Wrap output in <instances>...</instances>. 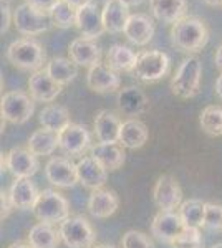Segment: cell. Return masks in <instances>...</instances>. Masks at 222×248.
<instances>
[{"label":"cell","mask_w":222,"mask_h":248,"mask_svg":"<svg viewBox=\"0 0 222 248\" xmlns=\"http://www.w3.org/2000/svg\"><path fill=\"white\" fill-rule=\"evenodd\" d=\"M171 43L184 53H197L207 45L209 30L204 20L186 15L171 27Z\"/></svg>","instance_id":"obj_1"},{"label":"cell","mask_w":222,"mask_h":248,"mask_svg":"<svg viewBox=\"0 0 222 248\" xmlns=\"http://www.w3.org/2000/svg\"><path fill=\"white\" fill-rule=\"evenodd\" d=\"M7 60L15 68L25 71H40L47 62V53L42 43L35 38L25 37L12 42L7 48Z\"/></svg>","instance_id":"obj_2"},{"label":"cell","mask_w":222,"mask_h":248,"mask_svg":"<svg viewBox=\"0 0 222 248\" xmlns=\"http://www.w3.org/2000/svg\"><path fill=\"white\" fill-rule=\"evenodd\" d=\"M201 75H203V63H201L199 57L189 55L181 63L179 70L171 79L172 94L181 99L194 98L201 88Z\"/></svg>","instance_id":"obj_3"},{"label":"cell","mask_w":222,"mask_h":248,"mask_svg":"<svg viewBox=\"0 0 222 248\" xmlns=\"http://www.w3.org/2000/svg\"><path fill=\"white\" fill-rule=\"evenodd\" d=\"M34 214L38 222L43 223H62L70 217V205L62 194L53 189H45L40 192L38 201L34 207Z\"/></svg>","instance_id":"obj_4"},{"label":"cell","mask_w":222,"mask_h":248,"mask_svg":"<svg viewBox=\"0 0 222 248\" xmlns=\"http://www.w3.org/2000/svg\"><path fill=\"white\" fill-rule=\"evenodd\" d=\"M60 237L62 242L70 248H93L96 233L91 223L85 217H68L60 223Z\"/></svg>","instance_id":"obj_5"},{"label":"cell","mask_w":222,"mask_h":248,"mask_svg":"<svg viewBox=\"0 0 222 248\" xmlns=\"http://www.w3.org/2000/svg\"><path fill=\"white\" fill-rule=\"evenodd\" d=\"M51 15L34 9L28 3H22L14 10V25L18 33L25 37H37L50 29Z\"/></svg>","instance_id":"obj_6"},{"label":"cell","mask_w":222,"mask_h":248,"mask_svg":"<svg viewBox=\"0 0 222 248\" xmlns=\"http://www.w3.org/2000/svg\"><path fill=\"white\" fill-rule=\"evenodd\" d=\"M3 121L12 124H23L32 118L35 111V103L30 94L23 91H7L2 96V105H0Z\"/></svg>","instance_id":"obj_7"},{"label":"cell","mask_w":222,"mask_h":248,"mask_svg":"<svg viewBox=\"0 0 222 248\" xmlns=\"http://www.w3.org/2000/svg\"><path fill=\"white\" fill-rule=\"evenodd\" d=\"M169 70V57L164 51L149 50L138 55V63L135 66V77L144 83H154L161 79Z\"/></svg>","instance_id":"obj_8"},{"label":"cell","mask_w":222,"mask_h":248,"mask_svg":"<svg viewBox=\"0 0 222 248\" xmlns=\"http://www.w3.org/2000/svg\"><path fill=\"white\" fill-rule=\"evenodd\" d=\"M186 225L176 210H159L151 222V235L161 243L172 245L176 238L184 232Z\"/></svg>","instance_id":"obj_9"},{"label":"cell","mask_w":222,"mask_h":248,"mask_svg":"<svg viewBox=\"0 0 222 248\" xmlns=\"http://www.w3.org/2000/svg\"><path fill=\"white\" fill-rule=\"evenodd\" d=\"M3 164L15 179H30L40 167L38 157L28 147H14L2 157V166Z\"/></svg>","instance_id":"obj_10"},{"label":"cell","mask_w":222,"mask_h":248,"mask_svg":"<svg viewBox=\"0 0 222 248\" xmlns=\"http://www.w3.org/2000/svg\"><path fill=\"white\" fill-rule=\"evenodd\" d=\"M91 136L86 126L70 123L58 133V149L67 155H80L90 147Z\"/></svg>","instance_id":"obj_11"},{"label":"cell","mask_w":222,"mask_h":248,"mask_svg":"<svg viewBox=\"0 0 222 248\" xmlns=\"http://www.w3.org/2000/svg\"><path fill=\"white\" fill-rule=\"evenodd\" d=\"M153 199L159 210L179 209L183 203V190L179 187V182L172 175H161L153 189Z\"/></svg>","instance_id":"obj_12"},{"label":"cell","mask_w":222,"mask_h":248,"mask_svg":"<svg viewBox=\"0 0 222 248\" xmlns=\"http://www.w3.org/2000/svg\"><path fill=\"white\" fill-rule=\"evenodd\" d=\"M47 181L62 189H70L78 184V172L76 164L67 157H53L45 166Z\"/></svg>","instance_id":"obj_13"},{"label":"cell","mask_w":222,"mask_h":248,"mask_svg":"<svg viewBox=\"0 0 222 248\" xmlns=\"http://www.w3.org/2000/svg\"><path fill=\"white\" fill-rule=\"evenodd\" d=\"M116 105H118L121 113L128 116V119H138V116L148 111L149 99L144 94V91L139 90L138 86H126L118 91Z\"/></svg>","instance_id":"obj_14"},{"label":"cell","mask_w":222,"mask_h":248,"mask_svg":"<svg viewBox=\"0 0 222 248\" xmlns=\"http://www.w3.org/2000/svg\"><path fill=\"white\" fill-rule=\"evenodd\" d=\"M86 83L91 91L104 94V93H111V91L118 90L121 85V78H120L118 71L111 70L106 63L100 62L98 65L88 68Z\"/></svg>","instance_id":"obj_15"},{"label":"cell","mask_w":222,"mask_h":248,"mask_svg":"<svg viewBox=\"0 0 222 248\" xmlns=\"http://www.w3.org/2000/svg\"><path fill=\"white\" fill-rule=\"evenodd\" d=\"M62 85L55 81L45 70L35 71L30 78H28V93L34 98V101L40 103H51L58 98L62 93Z\"/></svg>","instance_id":"obj_16"},{"label":"cell","mask_w":222,"mask_h":248,"mask_svg":"<svg viewBox=\"0 0 222 248\" xmlns=\"http://www.w3.org/2000/svg\"><path fill=\"white\" fill-rule=\"evenodd\" d=\"M76 29L85 38H98L104 33L103 15L98 10V5L95 2H90L78 9V20H76Z\"/></svg>","instance_id":"obj_17"},{"label":"cell","mask_w":222,"mask_h":248,"mask_svg":"<svg viewBox=\"0 0 222 248\" xmlns=\"http://www.w3.org/2000/svg\"><path fill=\"white\" fill-rule=\"evenodd\" d=\"M76 172H78V182L91 190L102 189L108 179V170L91 155H86L76 162Z\"/></svg>","instance_id":"obj_18"},{"label":"cell","mask_w":222,"mask_h":248,"mask_svg":"<svg viewBox=\"0 0 222 248\" xmlns=\"http://www.w3.org/2000/svg\"><path fill=\"white\" fill-rule=\"evenodd\" d=\"M68 55H70V60L73 63H76L78 66H86L91 68L100 63V58H102V48L96 45L95 40L91 38H75L73 42L68 46Z\"/></svg>","instance_id":"obj_19"},{"label":"cell","mask_w":222,"mask_h":248,"mask_svg":"<svg viewBox=\"0 0 222 248\" xmlns=\"http://www.w3.org/2000/svg\"><path fill=\"white\" fill-rule=\"evenodd\" d=\"M123 33L131 43L143 46L151 42L154 35V22L146 14H131Z\"/></svg>","instance_id":"obj_20"},{"label":"cell","mask_w":222,"mask_h":248,"mask_svg":"<svg viewBox=\"0 0 222 248\" xmlns=\"http://www.w3.org/2000/svg\"><path fill=\"white\" fill-rule=\"evenodd\" d=\"M90 155L95 157L106 170H116L126 161L124 147L120 142H98L90 147Z\"/></svg>","instance_id":"obj_21"},{"label":"cell","mask_w":222,"mask_h":248,"mask_svg":"<svg viewBox=\"0 0 222 248\" xmlns=\"http://www.w3.org/2000/svg\"><path fill=\"white\" fill-rule=\"evenodd\" d=\"M104 30L108 33H123L128 20H130V7L121 0H106L102 12Z\"/></svg>","instance_id":"obj_22"},{"label":"cell","mask_w":222,"mask_h":248,"mask_svg":"<svg viewBox=\"0 0 222 248\" xmlns=\"http://www.w3.org/2000/svg\"><path fill=\"white\" fill-rule=\"evenodd\" d=\"M118 195L110 189H96L88 199V210L95 218H108L118 210Z\"/></svg>","instance_id":"obj_23"},{"label":"cell","mask_w":222,"mask_h":248,"mask_svg":"<svg viewBox=\"0 0 222 248\" xmlns=\"http://www.w3.org/2000/svg\"><path fill=\"white\" fill-rule=\"evenodd\" d=\"M10 199L15 209L18 210H34L35 203L38 201L40 192L35 187V184L30 179H15V182L12 184L10 190Z\"/></svg>","instance_id":"obj_24"},{"label":"cell","mask_w":222,"mask_h":248,"mask_svg":"<svg viewBox=\"0 0 222 248\" xmlns=\"http://www.w3.org/2000/svg\"><path fill=\"white\" fill-rule=\"evenodd\" d=\"M153 15L163 23L179 22L186 17L188 12V0H149Z\"/></svg>","instance_id":"obj_25"},{"label":"cell","mask_w":222,"mask_h":248,"mask_svg":"<svg viewBox=\"0 0 222 248\" xmlns=\"http://www.w3.org/2000/svg\"><path fill=\"white\" fill-rule=\"evenodd\" d=\"M149 131L146 124L139 119H126L121 124L120 144L124 149H139L148 142Z\"/></svg>","instance_id":"obj_26"},{"label":"cell","mask_w":222,"mask_h":248,"mask_svg":"<svg viewBox=\"0 0 222 248\" xmlns=\"http://www.w3.org/2000/svg\"><path fill=\"white\" fill-rule=\"evenodd\" d=\"M120 118L108 109H103L95 118V134L100 142H118L121 131Z\"/></svg>","instance_id":"obj_27"},{"label":"cell","mask_w":222,"mask_h":248,"mask_svg":"<svg viewBox=\"0 0 222 248\" xmlns=\"http://www.w3.org/2000/svg\"><path fill=\"white\" fill-rule=\"evenodd\" d=\"M138 63V55L130 46L115 43L110 46L106 53V65L115 71H135V66Z\"/></svg>","instance_id":"obj_28"},{"label":"cell","mask_w":222,"mask_h":248,"mask_svg":"<svg viewBox=\"0 0 222 248\" xmlns=\"http://www.w3.org/2000/svg\"><path fill=\"white\" fill-rule=\"evenodd\" d=\"M27 240V243H30L34 248H56L62 237H60V232L53 229V225L38 222L28 232Z\"/></svg>","instance_id":"obj_29"},{"label":"cell","mask_w":222,"mask_h":248,"mask_svg":"<svg viewBox=\"0 0 222 248\" xmlns=\"http://www.w3.org/2000/svg\"><path fill=\"white\" fill-rule=\"evenodd\" d=\"M27 147L35 155H51L58 147V133L50 129H37L34 134L28 138Z\"/></svg>","instance_id":"obj_30"},{"label":"cell","mask_w":222,"mask_h":248,"mask_svg":"<svg viewBox=\"0 0 222 248\" xmlns=\"http://www.w3.org/2000/svg\"><path fill=\"white\" fill-rule=\"evenodd\" d=\"M38 121L42 124V127L50 131H55V133H60L62 129L70 124V113L65 106L62 105H47L40 111Z\"/></svg>","instance_id":"obj_31"},{"label":"cell","mask_w":222,"mask_h":248,"mask_svg":"<svg viewBox=\"0 0 222 248\" xmlns=\"http://www.w3.org/2000/svg\"><path fill=\"white\" fill-rule=\"evenodd\" d=\"M45 71L58 83V85L65 86V85H70L76 78V75H78V65L71 62L70 58L58 57V58H51L50 62L47 63Z\"/></svg>","instance_id":"obj_32"},{"label":"cell","mask_w":222,"mask_h":248,"mask_svg":"<svg viewBox=\"0 0 222 248\" xmlns=\"http://www.w3.org/2000/svg\"><path fill=\"white\" fill-rule=\"evenodd\" d=\"M179 215L183 218L184 225L188 229H201L204 227V217H205V202L199 199H188L181 203Z\"/></svg>","instance_id":"obj_33"},{"label":"cell","mask_w":222,"mask_h":248,"mask_svg":"<svg viewBox=\"0 0 222 248\" xmlns=\"http://www.w3.org/2000/svg\"><path fill=\"white\" fill-rule=\"evenodd\" d=\"M201 129L209 136H222V106H205L199 116Z\"/></svg>","instance_id":"obj_34"},{"label":"cell","mask_w":222,"mask_h":248,"mask_svg":"<svg viewBox=\"0 0 222 248\" xmlns=\"http://www.w3.org/2000/svg\"><path fill=\"white\" fill-rule=\"evenodd\" d=\"M51 23L58 29H71L76 27V20H78V9L73 5L67 3L65 0H60L58 3L51 10Z\"/></svg>","instance_id":"obj_35"},{"label":"cell","mask_w":222,"mask_h":248,"mask_svg":"<svg viewBox=\"0 0 222 248\" xmlns=\"http://www.w3.org/2000/svg\"><path fill=\"white\" fill-rule=\"evenodd\" d=\"M203 245L204 242L203 237H201L199 229H188L186 227L183 233L172 243V248H203Z\"/></svg>","instance_id":"obj_36"},{"label":"cell","mask_w":222,"mask_h":248,"mask_svg":"<svg viewBox=\"0 0 222 248\" xmlns=\"http://www.w3.org/2000/svg\"><path fill=\"white\" fill-rule=\"evenodd\" d=\"M121 245L123 248H154L148 235L138 230H128L121 238Z\"/></svg>","instance_id":"obj_37"},{"label":"cell","mask_w":222,"mask_h":248,"mask_svg":"<svg viewBox=\"0 0 222 248\" xmlns=\"http://www.w3.org/2000/svg\"><path fill=\"white\" fill-rule=\"evenodd\" d=\"M204 229L207 230H222V205L217 203H205Z\"/></svg>","instance_id":"obj_38"},{"label":"cell","mask_w":222,"mask_h":248,"mask_svg":"<svg viewBox=\"0 0 222 248\" xmlns=\"http://www.w3.org/2000/svg\"><path fill=\"white\" fill-rule=\"evenodd\" d=\"M0 10H2V27H0V33H7L10 29V23L14 22V12H12L10 5L7 0H2L0 3Z\"/></svg>","instance_id":"obj_39"},{"label":"cell","mask_w":222,"mask_h":248,"mask_svg":"<svg viewBox=\"0 0 222 248\" xmlns=\"http://www.w3.org/2000/svg\"><path fill=\"white\" fill-rule=\"evenodd\" d=\"M60 0H25V3L32 5L34 9H37L40 12H45V14H51L53 7L58 3Z\"/></svg>","instance_id":"obj_40"},{"label":"cell","mask_w":222,"mask_h":248,"mask_svg":"<svg viewBox=\"0 0 222 248\" xmlns=\"http://www.w3.org/2000/svg\"><path fill=\"white\" fill-rule=\"evenodd\" d=\"M0 201H2V220L7 218L10 215V212L15 209L14 203H12V199H10V194L9 192H3L2 190V197H0Z\"/></svg>","instance_id":"obj_41"},{"label":"cell","mask_w":222,"mask_h":248,"mask_svg":"<svg viewBox=\"0 0 222 248\" xmlns=\"http://www.w3.org/2000/svg\"><path fill=\"white\" fill-rule=\"evenodd\" d=\"M214 63H216V68H219L222 71V45L216 50V57H214Z\"/></svg>","instance_id":"obj_42"},{"label":"cell","mask_w":222,"mask_h":248,"mask_svg":"<svg viewBox=\"0 0 222 248\" xmlns=\"http://www.w3.org/2000/svg\"><path fill=\"white\" fill-rule=\"evenodd\" d=\"M67 3H70V5H73L75 9H82L83 5H86V3L93 2V0H65Z\"/></svg>","instance_id":"obj_43"},{"label":"cell","mask_w":222,"mask_h":248,"mask_svg":"<svg viewBox=\"0 0 222 248\" xmlns=\"http://www.w3.org/2000/svg\"><path fill=\"white\" fill-rule=\"evenodd\" d=\"M216 94H217V98L222 101V73L216 79Z\"/></svg>","instance_id":"obj_44"},{"label":"cell","mask_w":222,"mask_h":248,"mask_svg":"<svg viewBox=\"0 0 222 248\" xmlns=\"http://www.w3.org/2000/svg\"><path fill=\"white\" fill-rule=\"evenodd\" d=\"M121 2H124L128 7H136V5H141L144 0H121Z\"/></svg>","instance_id":"obj_45"},{"label":"cell","mask_w":222,"mask_h":248,"mask_svg":"<svg viewBox=\"0 0 222 248\" xmlns=\"http://www.w3.org/2000/svg\"><path fill=\"white\" fill-rule=\"evenodd\" d=\"M9 248H34L30 243H22V242H17V243H12Z\"/></svg>","instance_id":"obj_46"},{"label":"cell","mask_w":222,"mask_h":248,"mask_svg":"<svg viewBox=\"0 0 222 248\" xmlns=\"http://www.w3.org/2000/svg\"><path fill=\"white\" fill-rule=\"evenodd\" d=\"M204 2L211 7H221L222 5V0H204Z\"/></svg>","instance_id":"obj_47"},{"label":"cell","mask_w":222,"mask_h":248,"mask_svg":"<svg viewBox=\"0 0 222 248\" xmlns=\"http://www.w3.org/2000/svg\"><path fill=\"white\" fill-rule=\"evenodd\" d=\"M93 248H115L113 245H106V243H102V245H95Z\"/></svg>","instance_id":"obj_48"},{"label":"cell","mask_w":222,"mask_h":248,"mask_svg":"<svg viewBox=\"0 0 222 248\" xmlns=\"http://www.w3.org/2000/svg\"><path fill=\"white\" fill-rule=\"evenodd\" d=\"M212 248H222V242L221 243H216V245H212Z\"/></svg>","instance_id":"obj_49"},{"label":"cell","mask_w":222,"mask_h":248,"mask_svg":"<svg viewBox=\"0 0 222 248\" xmlns=\"http://www.w3.org/2000/svg\"><path fill=\"white\" fill-rule=\"evenodd\" d=\"M7 2H10V0H7Z\"/></svg>","instance_id":"obj_50"}]
</instances>
